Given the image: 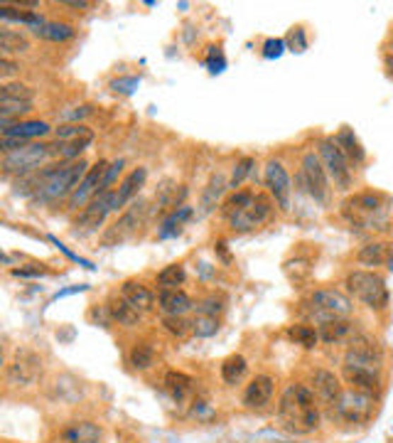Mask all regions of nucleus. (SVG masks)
Here are the masks:
<instances>
[{
  "instance_id": "nucleus-1",
  "label": "nucleus",
  "mask_w": 393,
  "mask_h": 443,
  "mask_svg": "<svg viewBox=\"0 0 393 443\" xmlns=\"http://www.w3.org/2000/svg\"><path fill=\"white\" fill-rule=\"evenodd\" d=\"M278 411H281L283 426L298 431V434H310L319 426L317 394L312 387H305V384H291L283 391Z\"/></svg>"
},
{
  "instance_id": "nucleus-2",
  "label": "nucleus",
  "mask_w": 393,
  "mask_h": 443,
  "mask_svg": "<svg viewBox=\"0 0 393 443\" xmlns=\"http://www.w3.org/2000/svg\"><path fill=\"white\" fill-rule=\"evenodd\" d=\"M86 161L74 163H59V166H47L42 170V185L35 192V202H57V200L71 195L79 183L86 178Z\"/></svg>"
},
{
  "instance_id": "nucleus-3",
  "label": "nucleus",
  "mask_w": 393,
  "mask_h": 443,
  "mask_svg": "<svg viewBox=\"0 0 393 443\" xmlns=\"http://www.w3.org/2000/svg\"><path fill=\"white\" fill-rule=\"evenodd\" d=\"M344 286L349 296H354L356 301L374 308V311H381V308L389 306V288H386L384 276H379L376 271H349L344 278Z\"/></svg>"
},
{
  "instance_id": "nucleus-4",
  "label": "nucleus",
  "mask_w": 393,
  "mask_h": 443,
  "mask_svg": "<svg viewBox=\"0 0 393 443\" xmlns=\"http://www.w3.org/2000/svg\"><path fill=\"white\" fill-rule=\"evenodd\" d=\"M310 308H312V316H317L319 326L332 318H349L354 311V303L346 293L337 291V288H317L310 296Z\"/></svg>"
},
{
  "instance_id": "nucleus-5",
  "label": "nucleus",
  "mask_w": 393,
  "mask_h": 443,
  "mask_svg": "<svg viewBox=\"0 0 393 443\" xmlns=\"http://www.w3.org/2000/svg\"><path fill=\"white\" fill-rule=\"evenodd\" d=\"M319 161H322L324 170H327V178L334 183V188L346 192L351 188V183H354V173H351V163L339 151L334 138H324L319 143Z\"/></svg>"
},
{
  "instance_id": "nucleus-6",
  "label": "nucleus",
  "mask_w": 393,
  "mask_h": 443,
  "mask_svg": "<svg viewBox=\"0 0 393 443\" xmlns=\"http://www.w3.org/2000/svg\"><path fill=\"white\" fill-rule=\"evenodd\" d=\"M374 404L376 396H369L356 389H344L342 396L337 399V404L332 406V414L337 419L346 421V424H364L374 414Z\"/></svg>"
},
{
  "instance_id": "nucleus-7",
  "label": "nucleus",
  "mask_w": 393,
  "mask_h": 443,
  "mask_svg": "<svg viewBox=\"0 0 393 443\" xmlns=\"http://www.w3.org/2000/svg\"><path fill=\"white\" fill-rule=\"evenodd\" d=\"M344 364L349 367H364L371 372H381V364H384V350L369 335H354L349 340V347L344 352Z\"/></svg>"
},
{
  "instance_id": "nucleus-8",
  "label": "nucleus",
  "mask_w": 393,
  "mask_h": 443,
  "mask_svg": "<svg viewBox=\"0 0 393 443\" xmlns=\"http://www.w3.org/2000/svg\"><path fill=\"white\" fill-rule=\"evenodd\" d=\"M300 180H303L305 190L310 192V197L315 202H329V180H327V170H324L322 161H319V153L307 151L303 156V163H300Z\"/></svg>"
},
{
  "instance_id": "nucleus-9",
  "label": "nucleus",
  "mask_w": 393,
  "mask_h": 443,
  "mask_svg": "<svg viewBox=\"0 0 393 443\" xmlns=\"http://www.w3.org/2000/svg\"><path fill=\"white\" fill-rule=\"evenodd\" d=\"M47 158H52V146L47 143H30L15 153L3 156V173L5 175H28L35 173L37 166H42Z\"/></svg>"
},
{
  "instance_id": "nucleus-10",
  "label": "nucleus",
  "mask_w": 393,
  "mask_h": 443,
  "mask_svg": "<svg viewBox=\"0 0 393 443\" xmlns=\"http://www.w3.org/2000/svg\"><path fill=\"white\" fill-rule=\"evenodd\" d=\"M42 377V357L35 350H18L8 364V382L13 387H35Z\"/></svg>"
},
{
  "instance_id": "nucleus-11",
  "label": "nucleus",
  "mask_w": 393,
  "mask_h": 443,
  "mask_svg": "<svg viewBox=\"0 0 393 443\" xmlns=\"http://www.w3.org/2000/svg\"><path fill=\"white\" fill-rule=\"evenodd\" d=\"M381 195L376 192H359L344 202V217L356 226H371L379 222L381 212H384V202Z\"/></svg>"
},
{
  "instance_id": "nucleus-12",
  "label": "nucleus",
  "mask_w": 393,
  "mask_h": 443,
  "mask_svg": "<svg viewBox=\"0 0 393 443\" xmlns=\"http://www.w3.org/2000/svg\"><path fill=\"white\" fill-rule=\"evenodd\" d=\"M113 209H118L116 207V190L98 192L96 197L84 207V212L76 217V226H84V229H98Z\"/></svg>"
},
{
  "instance_id": "nucleus-13",
  "label": "nucleus",
  "mask_w": 393,
  "mask_h": 443,
  "mask_svg": "<svg viewBox=\"0 0 393 443\" xmlns=\"http://www.w3.org/2000/svg\"><path fill=\"white\" fill-rule=\"evenodd\" d=\"M266 188L268 192L273 195V200L278 202L281 209H291V195H293V183H291V175L288 170L283 168V163L271 161L266 166Z\"/></svg>"
},
{
  "instance_id": "nucleus-14",
  "label": "nucleus",
  "mask_w": 393,
  "mask_h": 443,
  "mask_svg": "<svg viewBox=\"0 0 393 443\" xmlns=\"http://www.w3.org/2000/svg\"><path fill=\"white\" fill-rule=\"evenodd\" d=\"M271 212H273L271 200H268L263 192H256L253 202L248 205L246 209H241L239 214H234V217H231V226H234L236 231H251V229L261 226L263 222L271 217Z\"/></svg>"
},
{
  "instance_id": "nucleus-15",
  "label": "nucleus",
  "mask_w": 393,
  "mask_h": 443,
  "mask_svg": "<svg viewBox=\"0 0 393 443\" xmlns=\"http://www.w3.org/2000/svg\"><path fill=\"white\" fill-rule=\"evenodd\" d=\"M106 170H108V163L106 161H98L94 168H89V173H86V178L79 183V188L74 190V192L69 195V209H79L81 205L86 202V200H94L98 192H101V185H103V178H106Z\"/></svg>"
},
{
  "instance_id": "nucleus-16",
  "label": "nucleus",
  "mask_w": 393,
  "mask_h": 443,
  "mask_svg": "<svg viewBox=\"0 0 393 443\" xmlns=\"http://www.w3.org/2000/svg\"><path fill=\"white\" fill-rule=\"evenodd\" d=\"M146 219V202H133L128 212H123V217L116 222L111 231L106 234V241H123L128 236H133L138 231V226Z\"/></svg>"
},
{
  "instance_id": "nucleus-17",
  "label": "nucleus",
  "mask_w": 393,
  "mask_h": 443,
  "mask_svg": "<svg viewBox=\"0 0 393 443\" xmlns=\"http://www.w3.org/2000/svg\"><path fill=\"white\" fill-rule=\"evenodd\" d=\"M312 391L317 394V399H322L324 404L332 409L337 404V399L342 396V384H339L337 374L329 369H315L312 372Z\"/></svg>"
},
{
  "instance_id": "nucleus-18",
  "label": "nucleus",
  "mask_w": 393,
  "mask_h": 443,
  "mask_svg": "<svg viewBox=\"0 0 393 443\" xmlns=\"http://www.w3.org/2000/svg\"><path fill=\"white\" fill-rule=\"evenodd\" d=\"M342 374H344L346 384H349L351 389L364 391V394H369V396H379V391H381L379 372H371V369H364V367H349V364H344Z\"/></svg>"
},
{
  "instance_id": "nucleus-19",
  "label": "nucleus",
  "mask_w": 393,
  "mask_h": 443,
  "mask_svg": "<svg viewBox=\"0 0 393 443\" xmlns=\"http://www.w3.org/2000/svg\"><path fill=\"white\" fill-rule=\"evenodd\" d=\"M273 387H276V382H273V377H268V374L253 377L251 384H248L244 391V404L248 409H261V406H266L273 396Z\"/></svg>"
},
{
  "instance_id": "nucleus-20",
  "label": "nucleus",
  "mask_w": 393,
  "mask_h": 443,
  "mask_svg": "<svg viewBox=\"0 0 393 443\" xmlns=\"http://www.w3.org/2000/svg\"><path fill=\"white\" fill-rule=\"evenodd\" d=\"M334 141H337L339 151L344 153V158L351 163V166H356V168L364 166V163H366V151H364V146H361L359 138H356L354 128L342 126L337 131V136H334Z\"/></svg>"
},
{
  "instance_id": "nucleus-21",
  "label": "nucleus",
  "mask_w": 393,
  "mask_h": 443,
  "mask_svg": "<svg viewBox=\"0 0 393 443\" xmlns=\"http://www.w3.org/2000/svg\"><path fill=\"white\" fill-rule=\"evenodd\" d=\"M121 298L126 303H131L133 308H136L138 313H146L150 308L155 306V296L153 291H150L148 286H143L141 281H136V278H131V281H126L121 286Z\"/></svg>"
},
{
  "instance_id": "nucleus-22",
  "label": "nucleus",
  "mask_w": 393,
  "mask_h": 443,
  "mask_svg": "<svg viewBox=\"0 0 393 443\" xmlns=\"http://www.w3.org/2000/svg\"><path fill=\"white\" fill-rule=\"evenodd\" d=\"M187 197V188L184 185H177L175 180H165L158 190H155V205L160 209H180Z\"/></svg>"
},
{
  "instance_id": "nucleus-23",
  "label": "nucleus",
  "mask_w": 393,
  "mask_h": 443,
  "mask_svg": "<svg viewBox=\"0 0 393 443\" xmlns=\"http://www.w3.org/2000/svg\"><path fill=\"white\" fill-rule=\"evenodd\" d=\"M158 306L165 316H184L187 311H192V298L180 288H170V291H160Z\"/></svg>"
},
{
  "instance_id": "nucleus-24",
  "label": "nucleus",
  "mask_w": 393,
  "mask_h": 443,
  "mask_svg": "<svg viewBox=\"0 0 393 443\" xmlns=\"http://www.w3.org/2000/svg\"><path fill=\"white\" fill-rule=\"evenodd\" d=\"M61 439H64V443H98L101 429L94 421H74V424H69L64 429Z\"/></svg>"
},
{
  "instance_id": "nucleus-25",
  "label": "nucleus",
  "mask_w": 393,
  "mask_h": 443,
  "mask_svg": "<svg viewBox=\"0 0 393 443\" xmlns=\"http://www.w3.org/2000/svg\"><path fill=\"white\" fill-rule=\"evenodd\" d=\"M146 178H148V170L146 168H136L126 180H123L121 188L116 190V207L118 209H121L126 202H131V200L136 197L138 192H141V188H143V183H146Z\"/></svg>"
},
{
  "instance_id": "nucleus-26",
  "label": "nucleus",
  "mask_w": 393,
  "mask_h": 443,
  "mask_svg": "<svg viewBox=\"0 0 393 443\" xmlns=\"http://www.w3.org/2000/svg\"><path fill=\"white\" fill-rule=\"evenodd\" d=\"M0 18H3L5 23L28 25V28H33L35 33H37V30L45 25V20L40 18L35 10H18V5H8V3L0 5Z\"/></svg>"
},
{
  "instance_id": "nucleus-27",
  "label": "nucleus",
  "mask_w": 393,
  "mask_h": 443,
  "mask_svg": "<svg viewBox=\"0 0 393 443\" xmlns=\"http://www.w3.org/2000/svg\"><path fill=\"white\" fill-rule=\"evenodd\" d=\"M49 131H52L49 123H45V121H18V123H10V126H3V136L23 138V141L47 136Z\"/></svg>"
},
{
  "instance_id": "nucleus-28",
  "label": "nucleus",
  "mask_w": 393,
  "mask_h": 443,
  "mask_svg": "<svg viewBox=\"0 0 393 443\" xmlns=\"http://www.w3.org/2000/svg\"><path fill=\"white\" fill-rule=\"evenodd\" d=\"M108 316H111V321H116L118 326L136 328L138 323H141L143 313H138L136 308H133L131 303L123 301V298H113V301L108 303Z\"/></svg>"
},
{
  "instance_id": "nucleus-29",
  "label": "nucleus",
  "mask_w": 393,
  "mask_h": 443,
  "mask_svg": "<svg viewBox=\"0 0 393 443\" xmlns=\"http://www.w3.org/2000/svg\"><path fill=\"white\" fill-rule=\"evenodd\" d=\"M319 340H324L327 345L339 343V340H346L351 333H354V323L346 321V318H332V321L322 323L319 326Z\"/></svg>"
},
{
  "instance_id": "nucleus-30",
  "label": "nucleus",
  "mask_w": 393,
  "mask_h": 443,
  "mask_svg": "<svg viewBox=\"0 0 393 443\" xmlns=\"http://www.w3.org/2000/svg\"><path fill=\"white\" fill-rule=\"evenodd\" d=\"M94 138H81V141H57L52 146V156H57L61 163H74L81 161V153L91 146Z\"/></svg>"
},
{
  "instance_id": "nucleus-31",
  "label": "nucleus",
  "mask_w": 393,
  "mask_h": 443,
  "mask_svg": "<svg viewBox=\"0 0 393 443\" xmlns=\"http://www.w3.org/2000/svg\"><path fill=\"white\" fill-rule=\"evenodd\" d=\"M165 387H168V391L172 394V399L182 401V399H187V396L192 394L194 379L189 377V374H184V372H177V369H170V372L165 374Z\"/></svg>"
},
{
  "instance_id": "nucleus-32",
  "label": "nucleus",
  "mask_w": 393,
  "mask_h": 443,
  "mask_svg": "<svg viewBox=\"0 0 393 443\" xmlns=\"http://www.w3.org/2000/svg\"><path fill=\"white\" fill-rule=\"evenodd\" d=\"M389 246L384 244V241H369V244H364L359 249V254H356V261L364 266H381L386 264V259H389Z\"/></svg>"
},
{
  "instance_id": "nucleus-33",
  "label": "nucleus",
  "mask_w": 393,
  "mask_h": 443,
  "mask_svg": "<svg viewBox=\"0 0 393 443\" xmlns=\"http://www.w3.org/2000/svg\"><path fill=\"white\" fill-rule=\"evenodd\" d=\"M0 50L3 54H23L30 50V40L23 33H15V30H0Z\"/></svg>"
},
{
  "instance_id": "nucleus-34",
  "label": "nucleus",
  "mask_w": 393,
  "mask_h": 443,
  "mask_svg": "<svg viewBox=\"0 0 393 443\" xmlns=\"http://www.w3.org/2000/svg\"><path fill=\"white\" fill-rule=\"evenodd\" d=\"M248 364H246V357H241V355H231V357H226L224 362H221V379H224L226 384H236L244 379Z\"/></svg>"
},
{
  "instance_id": "nucleus-35",
  "label": "nucleus",
  "mask_w": 393,
  "mask_h": 443,
  "mask_svg": "<svg viewBox=\"0 0 393 443\" xmlns=\"http://www.w3.org/2000/svg\"><path fill=\"white\" fill-rule=\"evenodd\" d=\"M226 188H229V185H226L224 175L216 173L214 178L209 180L206 190L201 192V209H204V212H211V209L216 207V202H219V197L224 195V190H226Z\"/></svg>"
},
{
  "instance_id": "nucleus-36",
  "label": "nucleus",
  "mask_w": 393,
  "mask_h": 443,
  "mask_svg": "<svg viewBox=\"0 0 393 443\" xmlns=\"http://www.w3.org/2000/svg\"><path fill=\"white\" fill-rule=\"evenodd\" d=\"M128 362H131L133 369H150L155 364V350L150 343H136L133 350L128 352Z\"/></svg>"
},
{
  "instance_id": "nucleus-37",
  "label": "nucleus",
  "mask_w": 393,
  "mask_h": 443,
  "mask_svg": "<svg viewBox=\"0 0 393 443\" xmlns=\"http://www.w3.org/2000/svg\"><path fill=\"white\" fill-rule=\"evenodd\" d=\"M189 217H192V207H187V205H182L180 209H175V212L163 222V226H160V239H170V236H177L180 234V226H182V222H187Z\"/></svg>"
},
{
  "instance_id": "nucleus-38",
  "label": "nucleus",
  "mask_w": 393,
  "mask_h": 443,
  "mask_svg": "<svg viewBox=\"0 0 393 443\" xmlns=\"http://www.w3.org/2000/svg\"><path fill=\"white\" fill-rule=\"evenodd\" d=\"M35 35L49 40V42H64V40L74 38V28H71V25H66V23H45Z\"/></svg>"
},
{
  "instance_id": "nucleus-39",
  "label": "nucleus",
  "mask_w": 393,
  "mask_h": 443,
  "mask_svg": "<svg viewBox=\"0 0 393 443\" xmlns=\"http://www.w3.org/2000/svg\"><path fill=\"white\" fill-rule=\"evenodd\" d=\"M288 338H291L295 345H303V347L312 350L319 340V333L315 330L312 326H303V323H298V326L288 328Z\"/></svg>"
},
{
  "instance_id": "nucleus-40",
  "label": "nucleus",
  "mask_w": 393,
  "mask_h": 443,
  "mask_svg": "<svg viewBox=\"0 0 393 443\" xmlns=\"http://www.w3.org/2000/svg\"><path fill=\"white\" fill-rule=\"evenodd\" d=\"M184 266L182 264H172V266H165L163 271L158 274V286L163 291H170V288H177L184 283Z\"/></svg>"
},
{
  "instance_id": "nucleus-41",
  "label": "nucleus",
  "mask_w": 393,
  "mask_h": 443,
  "mask_svg": "<svg viewBox=\"0 0 393 443\" xmlns=\"http://www.w3.org/2000/svg\"><path fill=\"white\" fill-rule=\"evenodd\" d=\"M253 197H256V192H251V190H239V192H234L229 200H226L221 209H224V214L231 219L234 214H239L241 209H246L248 205L253 202Z\"/></svg>"
},
{
  "instance_id": "nucleus-42",
  "label": "nucleus",
  "mask_w": 393,
  "mask_h": 443,
  "mask_svg": "<svg viewBox=\"0 0 393 443\" xmlns=\"http://www.w3.org/2000/svg\"><path fill=\"white\" fill-rule=\"evenodd\" d=\"M0 99H18V101H33L35 99V89L23 81H8L0 89Z\"/></svg>"
},
{
  "instance_id": "nucleus-43",
  "label": "nucleus",
  "mask_w": 393,
  "mask_h": 443,
  "mask_svg": "<svg viewBox=\"0 0 393 443\" xmlns=\"http://www.w3.org/2000/svg\"><path fill=\"white\" fill-rule=\"evenodd\" d=\"M81 138H94V131L81 123H66L57 128V141H81Z\"/></svg>"
},
{
  "instance_id": "nucleus-44",
  "label": "nucleus",
  "mask_w": 393,
  "mask_h": 443,
  "mask_svg": "<svg viewBox=\"0 0 393 443\" xmlns=\"http://www.w3.org/2000/svg\"><path fill=\"white\" fill-rule=\"evenodd\" d=\"M33 109V101L18 99H0V121H10V116H20Z\"/></svg>"
},
{
  "instance_id": "nucleus-45",
  "label": "nucleus",
  "mask_w": 393,
  "mask_h": 443,
  "mask_svg": "<svg viewBox=\"0 0 393 443\" xmlns=\"http://www.w3.org/2000/svg\"><path fill=\"white\" fill-rule=\"evenodd\" d=\"M192 333L196 338H211V335L219 333V321H216V318L196 316L192 321Z\"/></svg>"
},
{
  "instance_id": "nucleus-46",
  "label": "nucleus",
  "mask_w": 393,
  "mask_h": 443,
  "mask_svg": "<svg viewBox=\"0 0 393 443\" xmlns=\"http://www.w3.org/2000/svg\"><path fill=\"white\" fill-rule=\"evenodd\" d=\"M163 326H165V330L177 335V338H182V335H187L192 330V323L184 321V316H165Z\"/></svg>"
},
{
  "instance_id": "nucleus-47",
  "label": "nucleus",
  "mask_w": 393,
  "mask_h": 443,
  "mask_svg": "<svg viewBox=\"0 0 393 443\" xmlns=\"http://www.w3.org/2000/svg\"><path fill=\"white\" fill-rule=\"evenodd\" d=\"M256 166V161L253 158H241L239 163H236V168H234V175H231V183H229V188H239L241 183L251 175V168Z\"/></svg>"
},
{
  "instance_id": "nucleus-48",
  "label": "nucleus",
  "mask_w": 393,
  "mask_h": 443,
  "mask_svg": "<svg viewBox=\"0 0 393 443\" xmlns=\"http://www.w3.org/2000/svg\"><path fill=\"white\" fill-rule=\"evenodd\" d=\"M286 45L293 50V52H305L307 47V38H305V30L303 28H293L286 38Z\"/></svg>"
},
{
  "instance_id": "nucleus-49",
  "label": "nucleus",
  "mask_w": 393,
  "mask_h": 443,
  "mask_svg": "<svg viewBox=\"0 0 393 443\" xmlns=\"http://www.w3.org/2000/svg\"><path fill=\"white\" fill-rule=\"evenodd\" d=\"M141 84V76H123V79L111 81V89L113 91H121V94H133Z\"/></svg>"
},
{
  "instance_id": "nucleus-50",
  "label": "nucleus",
  "mask_w": 393,
  "mask_h": 443,
  "mask_svg": "<svg viewBox=\"0 0 393 443\" xmlns=\"http://www.w3.org/2000/svg\"><path fill=\"white\" fill-rule=\"evenodd\" d=\"M196 313L206 318H216V313H221V303L216 301V298H206V301H201L199 306H196Z\"/></svg>"
},
{
  "instance_id": "nucleus-51",
  "label": "nucleus",
  "mask_w": 393,
  "mask_h": 443,
  "mask_svg": "<svg viewBox=\"0 0 393 443\" xmlns=\"http://www.w3.org/2000/svg\"><path fill=\"white\" fill-rule=\"evenodd\" d=\"M283 50H286V40H266V45H263V57L276 59V57L283 54Z\"/></svg>"
},
{
  "instance_id": "nucleus-52",
  "label": "nucleus",
  "mask_w": 393,
  "mask_h": 443,
  "mask_svg": "<svg viewBox=\"0 0 393 443\" xmlns=\"http://www.w3.org/2000/svg\"><path fill=\"white\" fill-rule=\"evenodd\" d=\"M121 170H123V161H116V163H111V166H108L106 178H103V185H101V192H106L108 185H113V180L121 175Z\"/></svg>"
},
{
  "instance_id": "nucleus-53",
  "label": "nucleus",
  "mask_w": 393,
  "mask_h": 443,
  "mask_svg": "<svg viewBox=\"0 0 393 443\" xmlns=\"http://www.w3.org/2000/svg\"><path fill=\"white\" fill-rule=\"evenodd\" d=\"M0 74H3V79H5V76L20 74V64L10 59V57H3V59H0Z\"/></svg>"
},
{
  "instance_id": "nucleus-54",
  "label": "nucleus",
  "mask_w": 393,
  "mask_h": 443,
  "mask_svg": "<svg viewBox=\"0 0 393 443\" xmlns=\"http://www.w3.org/2000/svg\"><path fill=\"white\" fill-rule=\"evenodd\" d=\"M206 64L211 67V71H221L224 69V57H221L219 47H209V59H206Z\"/></svg>"
},
{
  "instance_id": "nucleus-55",
  "label": "nucleus",
  "mask_w": 393,
  "mask_h": 443,
  "mask_svg": "<svg viewBox=\"0 0 393 443\" xmlns=\"http://www.w3.org/2000/svg\"><path fill=\"white\" fill-rule=\"evenodd\" d=\"M13 276H20V278L45 276V269H40V266H35V269H13Z\"/></svg>"
},
{
  "instance_id": "nucleus-56",
  "label": "nucleus",
  "mask_w": 393,
  "mask_h": 443,
  "mask_svg": "<svg viewBox=\"0 0 393 443\" xmlns=\"http://www.w3.org/2000/svg\"><path fill=\"white\" fill-rule=\"evenodd\" d=\"M81 291H86V286H74V288H66V291H59L54 296V301L57 298H64V296H71V293H81Z\"/></svg>"
},
{
  "instance_id": "nucleus-57",
  "label": "nucleus",
  "mask_w": 393,
  "mask_h": 443,
  "mask_svg": "<svg viewBox=\"0 0 393 443\" xmlns=\"http://www.w3.org/2000/svg\"><path fill=\"white\" fill-rule=\"evenodd\" d=\"M69 8H79V10H86V8H91L94 3H89V0H69Z\"/></svg>"
},
{
  "instance_id": "nucleus-58",
  "label": "nucleus",
  "mask_w": 393,
  "mask_h": 443,
  "mask_svg": "<svg viewBox=\"0 0 393 443\" xmlns=\"http://www.w3.org/2000/svg\"><path fill=\"white\" fill-rule=\"evenodd\" d=\"M384 64H386V69H389V74L393 76V54H386Z\"/></svg>"
},
{
  "instance_id": "nucleus-59",
  "label": "nucleus",
  "mask_w": 393,
  "mask_h": 443,
  "mask_svg": "<svg viewBox=\"0 0 393 443\" xmlns=\"http://www.w3.org/2000/svg\"><path fill=\"white\" fill-rule=\"evenodd\" d=\"M386 264H389V271H393V251L389 254V259H386Z\"/></svg>"
}]
</instances>
